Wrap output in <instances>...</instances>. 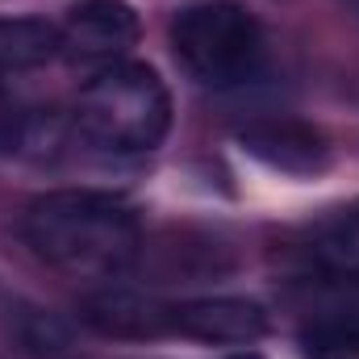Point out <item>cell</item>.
I'll return each mask as SVG.
<instances>
[{
  "instance_id": "cell-1",
  "label": "cell",
  "mask_w": 359,
  "mask_h": 359,
  "mask_svg": "<svg viewBox=\"0 0 359 359\" xmlns=\"http://www.w3.org/2000/svg\"><path fill=\"white\" fill-rule=\"evenodd\" d=\"M21 234L55 271L80 280H113L142 255V217L130 201L92 188L46 192L25 209Z\"/></svg>"
},
{
  "instance_id": "cell-2",
  "label": "cell",
  "mask_w": 359,
  "mask_h": 359,
  "mask_svg": "<svg viewBox=\"0 0 359 359\" xmlns=\"http://www.w3.org/2000/svg\"><path fill=\"white\" fill-rule=\"evenodd\" d=\"M172 130V96L142 63H109L76 100V134L104 155H147Z\"/></svg>"
},
{
  "instance_id": "cell-3",
  "label": "cell",
  "mask_w": 359,
  "mask_h": 359,
  "mask_svg": "<svg viewBox=\"0 0 359 359\" xmlns=\"http://www.w3.org/2000/svg\"><path fill=\"white\" fill-rule=\"evenodd\" d=\"M172 46L184 72L213 92L251 84L268 59L264 25L251 8L234 0H205L180 8L172 21Z\"/></svg>"
},
{
  "instance_id": "cell-4",
  "label": "cell",
  "mask_w": 359,
  "mask_h": 359,
  "mask_svg": "<svg viewBox=\"0 0 359 359\" xmlns=\"http://www.w3.org/2000/svg\"><path fill=\"white\" fill-rule=\"evenodd\" d=\"M63 50L88 63H113L138 42V13L126 0H76L59 25Z\"/></svg>"
},
{
  "instance_id": "cell-5",
  "label": "cell",
  "mask_w": 359,
  "mask_h": 359,
  "mask_svg": "<svg viewBox=\"0 0 359 359\" xmlns=\"http://www.w3.org/2000/svg\"><path fill=\"white\" fill-rule=\"evenodd\" d=\"M168 330L196 343L247 347L268 334V313L259 301H247V297H201V301L168 305Z\"/></svg>"
},
{
  "instance_id": "cell-6",
  "label": "cell",
  "mask_w": 359,
  "mask_h": 359,
  "mask_svg": "<svg viewBox=\"0 0 359 359\" xmlns=\"http://www.w3.org/2000/svg\"><path fill=\"white\" fill-rule=\"evenodd\" d=\"M243 151L284 176H318L330 163L326 138L305 121H255L243 130Z\"/></svg>"
},
{
  "instance_id": "cell-7",
  "label": "cell",
  "mask_w": 359,
  "mask_h": 359,
  "mask_svg": "<svg viewBox=\"0 0 359 359\" xmlns=\"http://www.w3.org/2000/svg\"><path fill=\"white\" fill-rule=\"evenodd\" d=\"M347 284V292L318 305L301 330L305 359H359V284Z\"/></svg>"
},
{
  "instance_id": "cell-8",
  "label": "cell",
  "mask_w": 359,
  "mask_h": 359,
  "mask_svg": "<svg viewBox=\"0 0 359 359\" xmlns=\"http://www.w3.org/2000/svg\"><path fill=\"white\" fill-rule=\"evenodd\" d=\"M84 322L113 339H147L168 330V305H155L126 288H104L84 301Z\"/></svg>"
},
{
  "instance_id": "cell-9",
  "label": "cell",
  "mask_w": 359,
  "mask_h": 359,
  "mask_svg": "<svg viewBox=\"0 0 359 359\" xmlns=\"http://www.w3.org/2000/svg\"><path fill=\"white\" fill-rule=\"evenodd\" d=\"M63 50L59 25L46 17H0V72H29Z\"/></svg>"
},
{
  "instance_id": "cell-10",
  "label": "cell",
  "mask_w": 359,
  "mask_h": 359,
  "mask_svg": "<svg viewBox=\"0 0 359 359\" xmlns=\"http://www.w3.org/2000/svg\"><path fill=\"white\" fill-rule=\"evenodd\" d=\"M313 259L334 280L359 284V209H343L313 230Z\"/></svg>"
},
{
  "instance_id": "cell-11",
  "label": "cell",
  "mask_w": 359,
  "mask_h": 359,
  "mask_svg": "<svg viewBox=\"0 0 359 359\" xmlns=\"http://www.w3.org/2000/svg\"><path fill=\"white\" fill-rule=\"evenodd\" d=\"M13 126H17V117H13L8 92H4V84H0V138H4V134H13Z\"/></svg>"
},
{
  "instance_id": "cell-12",
  "label": "cell",
  "mask_w": 359,
  "mask_h": 359,
  "mask_svg": "<svg viewBox=\"0 0 359 359\" xmlns=\"http://www.w3.org/2000/svg\"><path fill=\"white\" fill-rule=\"evenodd\" d=\"M230 359H259L255 351H243V355H230Z\"/></svg>"
},
{
  "instance_id": "cell-13",
  "label": "cell",
  "mask_w": 359,
  "mask_h": 359,
  "mask_svg": "<svg viewBox=\"0 0 359 359\" xmlns=\"http://www.w3.org/2000/svg\"><path fill=\"white\" fill-rule=\"evenodd\" d=\"M351 8H355V13H359V0H351Z\"/></svg>"
}]
</instances>
